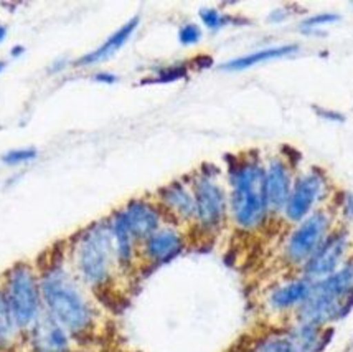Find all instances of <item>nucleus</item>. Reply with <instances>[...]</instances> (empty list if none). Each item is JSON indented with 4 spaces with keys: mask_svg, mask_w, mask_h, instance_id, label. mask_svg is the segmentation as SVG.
Segmentation results:
<instances>
[{
    "mask_svg": "<svg viewBox=\"0 0 353 352\" xmlns=\"http://www.w3.org/2000/svg\"><path fill=\"white\" fill-rule=\"evenodd\" d=\"M109 228L112 235V245H114V253L117 260V266H119L121 273H129L136 265V260L139 257V245L134 240L131 230L125 224L123 213L116 211L108 219Z\"/></svg>",
    "mask_w": 353,
    "mask_h": 352,
    "instance_id": "obj_15",
    "label": "nucleus"
},
{
    "mask_svg": "<svg viewBox=\"0 0 353 352\" xmlns=\"http://www.w3.org/2000/svg\"><path fill=\"white\" fill-rule=\"evenodd\" d=\"M134 240L141 246L150 235L157 232L165 220V213L157 202L147 199H131L121 208Z\"/></svg>",
    "mask_w": 353,
    "mask_h": 352,
    "instance_id": "obj_12",
    "label": "nucleus"
},
{
    "mask_svg": "<svg viewBox=\"0 0 353 352\" xmlns=\"http://www.w3.org/2000/svg\"><path fill=\"white\" fill-rule=\"evenodd\" d=\"M6 66H7V63L3 61V60H0V73H2V71L6 70Z\"/></svg>",
    "mask_w": 353,
    "mask_h": 352,
    "instance_id": "obj_31",
    "label": "nucleus"
},
{
    "mask_svg": "<svg viewBox=\"0 0 353 352\" xmlns=\"http://www.w3.org/2000/svg\"><path fill=\"white\" fill-rule=\"evenodd\" d=\"M332 219L327 211H314L297 224L284 245V258L291 266L302 268L330 233Z\"/></svg>",
    "mask_w": 353,
    "mask_h": 352,
    "instance_id": "obj_7",
    "label": "nucleus"
},
{
    "mask_svg": "<svg viewBox=\"0 0 353 352\" xmlns=\"http://www.w3.org/2000/svg\"><path fill=\"white\" fill-rule=\"evenodd\" d=\"M343 212L348 219H353V195L347 194L345 200H343Z\"/></svg>",
    "mask_w": 353,
    "mask_h": 352,
    "instance_id": "obj_27",
    "label": "nucleus"
},
{
    "mask_svg": "<svg viewBox=\"0 0 353 352\" xmlns=\"http://www.w3.org/2000/svg\"><path fill=\"white\" fill-rule=\"evenodd\" d=\"M315 113H317L319 116L321 117H323V119H329V121H340V123H342V121H345V116L342 115V113H339V111H332V110H321V108H315Z\"/></svg>",
    "mask_w": 353,
    "mask_h": 352,
    "instance_id": "obj_25",
    "label": "nucleus"
},
{
    "mask_svg": "<svg viewBox=\"0 0 353 352\" xmlns=\"http://www.w3.org/2000/svg\"><path fill=\"white\" fill-rule=\"evenodd\" d=\"M327 187L325 175L319 170H310L302 174L292 184L291 195L285 204L284 215L292 224H299L312 213L314 205L321 200Z\"/></svg>",
    "mask_w": 353,
    "mask_h": 352,
    "instance_id": "obj_9",
    "label": "nucleus"
},
{
    "mask_svg": "<svg viewBox=\"0 0 353 352\" xmlns=\"http://www.w3.org/2000/svg\"><path fill=\"white\" fill-rule=\"evenodd\" d=\"M92 79L98 83H106V85H112V83L117 81V77L114 73H109V71H99V73H96Z\"/></svg>",
    "mask_w": 353,
    "mask_h": 352,
    "instance_id": "obj_26",
    "label": "nucleus"
},
{
    "mask_svg": "<svg viewBox=\"0 0 353 352\" xmlns=\"http://www.w3.org/2000/svg\"><path fill=\"white\" fill-rule=\"evenodd\" d=\"M195 65L199 66V68H210V66L213 65V60L210 57H199L195 60Z\"/></svg>",
    "mask_w": 353,
    "mask_h": 352,
    "instance_id": "obj_28",
    "label": "nucleus"
},
{
    "mask_svg": "<svg viewBox=\"0 0 353 352\" xmlns=\"http://www.w3.org/2000/svg\"><path fill=\"white\" fill-rule=\"evenodd\" d=\"M0 293L22 336L43 314L39 268L28 262L12 265L0 278Z\"/></svg>",
    "mask_w": 353,
    "mask_h": 352,
    "instance_id": "obj_5",
    "label": "nucleus"
},
{
    "mask_svg": "<svg viewBox=\"0 0 353 352\" xmlns=\"http://www.w3.org/2000/svg\"><path fill=\"white\" fill-rule=\"evenodd\" d=\"M66 258L73 273L88 290L106 293L121 273L108 219L79 230L66 246Z\"/></svg>",
    "mask_w": 353,
    "mask_h": 352,
    "instance_id": "obj_2",
    "label": "nucleus"
},
{
    "mask_svg": "<svg viewBox=\"0 0 353 352\" xmlns=\"http://www.w3.org/2000/svg\"><path fill=\"white\" fill-rule=\"evenodd\" d=\"M192 190L195 197V225L205 235L220 232L230 215L228 192L218 180L216 173L200 170L192 175Z\"/></svg>",
    "mask_w": 353,
    "mask_h": 352,
    "instance_id": "obj_6",
    "label": "nucleus"
},
{
    "mask_svg": "<svg viewBox=\"0 0 353 352\" xmlns=\"http://www.w3.org/2000/svg\"><path fill=\"white\" fill-rule=\"evenodd\" d=\"M340 20V15L332 14V12H322V14H315L310 15L307 19L302 22V27L304 28H317L321 25H327V23H334Z\"/></svg>",
    "mask_w": 353,
    "mask_h": 352,
    "instance_id": "obj_24",
    "label": "nucleus"
},
{
    "mask_svg": "<svg viewBox=\"0 0 353 352\" xmlns=\"http://www.w3.org/2000/svg\"><path fill=\"white\" fill-rule=\"evenodd\" d=\"M187 246L185 235L175 225H162L139 246V257L152 266H161L175 260Z\"/></svg>",
    "mask_w": 353,
    "mask_h": 352,
    "instance_id": "obj_11",
    "label": "nucleus"
},
{
    "mask_svg": "<svg viewBox=\"0 0 353 352\" xmlns=\"http://www.w3.org/2000/svg\"><path fill=\"white\" fill-rule=\"evenodd\" d=\"M28 352H74L73 336L48 314H41L35 324L25 333Z\"/></svg>",
    "mask_w": 353,
    "mask_h": 352,
    "instance_id": "obj_10",
    "label": "nucleus"
},
{
    "mask_svg": "<svg viewBox=\"0 0 353 352\" xmlns=\"http://www.w3.org/2000/svg\"><path fill=\"white\" fill-rule=\"evenodd\" d=\"M39 156V150L35 148H17V149H10L7 150L6 154H2L0 161L3 162L6 166H22L27 164V162H32L33 159H37Z\"/></svg>",
    "mask_w": 353,
    "mask_h": 352,
    "instance_id": "obj_21",
    "label": "nucleus"
},
{
    "mask_svg": "<svg viewBox=\"0 0 353 352\" xmlns=\"http://www.w3.org/2000/svg\"><path fill=\"white\" fill-rule=\"evenodd\" d=\"M201 40V27L196 23H185L179 30V41L185 47L196 45Z\"/></svg>",
    "mask_w": 353,
    "mask_h": 352,
    "instance_id": "obj_23",
    "label": "nucleus"
},
{
    "mask_svg": "<svg viewBox=\"0 0 353 352\" xmlns=\"http://www.w3.org/2000/svg\"><path fill=\"white\" fill-rule=\"evenodd\" d=\"M39 268L43 313L73 336L77 344L91 338L98 328L99 313L90 290L71 270L66 251H50Z\"/></svg>",
    "mask_w": 353,
    "mask_h": 352,
    "instance_id": "obj_1",
    "label": "nucleus"
},
{
    "mask_svg": "<svg viewBox=\"0 0 353 352\" xmlns=\"http://www.w3.org/2000/svg\"><path fill=\"white\" fill-rule=\"evenodd\" d=\"M7 33H8V30H7L6 25H0V43L7 39Z\"/></svg>",
    "mask_w": 353,
    "mask_h": 352,
    "instance_id": "obj_30",
    "label": "nucleus"
},
{
    "mask_svg": "<svg viewBox=\"0 0 353 352\" xmlns=\"http://www.w3.org/2000/svg\"><path fill=\"white\" fill-rule=\"evenodd\" d=\"M291 167L281 157L269 161L264 173V186H266V202L269 213L284 212L289 195L292 190Z\"/></svg>",
    "mask_w": 353,
    "mask_h": 352,
    "instance_id": "obj_14",
    "label": "nucleus"
},
{
    "mask_svg": "<svg viewBox=\"0 0 353 352\" xmlns=\"http://www.w3.org/2000/svg\"><path fill=\"white\" fill-rule=\"evenodd\" d=\"M157 204L167 217L179 224L195 222V197L190 184L183 180H174L157 192Z\"/></svg>",
    "mask_w": 353,
    "mask_h": 352,
    "instance_id": "obj_13",
    "label": "nucleus"
},
{
    "mask_svg": "<svg viewBox=\"0 0 353 352\" xmlns=\"http://www.w3.org/2000/svg\"><path fill=\"white\" fill-rule=\"evenodd\" d=\"M297 50H299V45H296V43L261 48V50H256V52L246 53V55L236 57V58H233V60L223 63L221 68L228 70V71H241V70L251 68V66H254V65H259V63L292 55V53H296Z\"/></svg>",
    "mask_w": 353,
    "mask_h": 352,
    "instance_id": "obj_18",
    "label": "nucleus"
},
{
    "mask_svg": "<svg viewBox=\"0 0 353 352\" xmlns=\"http://www.w3.org/2000/svg\"><path fill=\"white\" fill-rule=\"evenodd\" d=\"M266 167L258 157L233 159L228 167L230 217L243 232H253L269 215L264 186Z\"/></svg>",
    "mask_w": 353,
    "mask_h": 352,
    "instance_id": "obj_3",
    "label": "nucleus"
},
{
    "mask_svg": "<svg viewBox=\"0 0 353 352\" xmlns=\"http://www.w3.org/2000/svg\"><path fill=\"white\" fill-rule=\"evenodd\" d=\"M139 22H141L139 17H132V19H129L123 27H119L114 33H111V35H109L98 48L92 50L90 53H86V55H83L81 58H78L77 65L91 66L94 65V63L108 60L109 57L114 55L117 50H121L125 43H128V40L131 39L132 33L137 30Z\"/></svg>",
    "mask_w": 353,
    "mask_h": 352,
    "instance_id": "obj_17",
    "label": "nucleus"
},
{
    "mask_svg": "<svg viewBox=\"0 0 353 352\" xmlns=\"http://www.w3.org/2000/svg\"><path fill=\"white\" fill-rule=\"evenodd\" d=\"M353 309V260L343 263L335 273L312 282L307 300L296 309L299 322L325 328L347 317Z\"/></svg>",
    "mask_w": 353,
    "mask_h": 352,
    "instance_id": "obj_4",
    "label": "nucleus"
},
{
    "mask_svg": "<svg viewBox=\"0 0 353 352\" xmlns=\"http://www.w3.org/2000/svg\"><path fill=\"white\" fill-rule=\"evenodd\" d=\"M246 352H299L296 344L285 331H272V333L264 334L248 347Z\"/></svg>",
    "mask_w": 353,
    "mask_h": 352,
    "instance_id": "obj_19",
    "label": "nucleus"
},
{
    "mask_svg": "<svg viewBox=\"0 0 353 352\" xmlns=\"http://www.w3.org/2000/svg\"><path fill=\"white\" fill-rule=\"evenodd\" d=\"M312 282L304 276L299 278L289 280L279 286L272 288L271 293L268 295V304L272 311H291L297 309L299 306L307 300Z\"/></svg>",
    "mask_w": 353,
    "mask_h": 352,
    "instance_id": "obj_16",
    "label": "nucleus"
},
{
    "mask_svg": "<svg viewBox=\"0 0 353 352\" xmlns=\"http://www.w3.org/2000/svg\"><path fill=\"white\" fill-rule=\"evenodd\" d=\"M200 20L201 23L205 25V27L208 28V30L212 32H216L220 30V28L226 27V25L233 23L234 19L228 14H225V12L218 10V8H213V7H203L200 8Z\"/></svg>",
    "mask_w": 353,
    "mask_h": 352,
    "instance_id": "obj_20",
    "label": "nucleus"
},
{
    "mask_svg": "<svg viewBox=\"0 0 353 352\" xmlns=\"http://www.w3.org/2000/svg\"><path fill=\"white\" fill-rule=\"evenodd\" d=\"M187 77H188V66L182 63V65L165 66V68H162L154 78H150L149 81L145 83H161V85H163V83H174Z\"/></svg>",
    "mask_w": 353,
    "mask_h": 352,
    "instance_id": "obj_22",
    "label": "nucleus"
},
{
    "mask_svg": "<svg viewBox=\"0 0 353 352\" xmlns=\"http://www.w3.org/2000/svg\"><path fill=\"white\" fill-rule=\"evenodd\" d=\"M23 53H25V47H23V45H14V47L10 48V57H12V58L22 57Z\"/></svg>",
    "mask_w": 353,
    "mask_h": 352,
    "instance_id": "obj_29",
    "label": "nucleus"
},
{
    "mask_svg": "<svg viewBox=\"0 0 353 352\" xmlns=\"http://www.w3.org/2000/svg\"><path fill=\"white\" fill-rule=\"evenodd\" d=\"M348 245H350V237L347 230L340 228L330 232L319 250L309 258V262L301 268L302 276L310 282H317L335 273L345 263Z\"/></svg>",
    "mask_w": 353,
    "mask_h": 352,
    "instance_id": "obj_8",
    "label": "nucleus"
}]
</instances>
